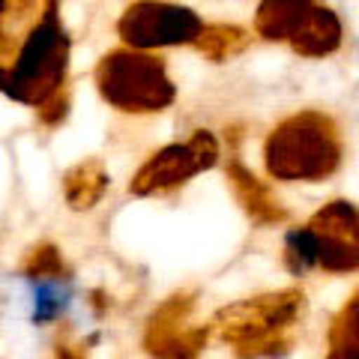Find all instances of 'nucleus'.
Masks as SVG:
<instances>
[{
	"mask_svg": "<svg viewBox=\"0 0 359 359\" xmlns=\"http://www.w3.org/2000/svg\"><path fill=\"white\" fill-rule=\"evenodd\" d=\"M327 359H335V356H327Z\"/></svg>",
	"mask_w": 359,
	"mask_h": 359,
	"instance_id": "nucleus-20",
	"label": "nucleus"
},
{
	"mask_svg": "<svg viewBox=\"0 0 359 359\" xmlns=\"http://www.w3.org/2000/svg\"><path fill=\"white\" fill-rule=\"evenodd\" d=\"M96 87L102 99L126 114H153L174 102L177 87L168 78L162 57L141 48H120L96 66Z\"/></svg>",
	"mask_w": 359,
	"mask_h": 359,
	"instance_id": "nucleus-4",
	"label": "nucleus"
},
{
	"mask_svg": "<svg viewBox=\"0 0 359 359\" xmlns=\"http://www.w3.org/2000/svg\"><path fill=\"white\" fill-rule=\"evenodd\" d=\"M341 45V21L327 6H314L309 21L290 39V48L302 57H327Z\"/></svg>",
	"mask_w": 359,
	"mask_h": 359,
	"instance_id": "nucleus-12",
	"label": "nucleus"
},
{
	"mask_svg": "<svg viewBox=\"0 0 359 359\" xmlns=\"http://www.w3.org/2000/svg\"><path fill=\"white\" fill-rule=\"evenodd\" d=\"M93 341H96V335H90L84 344H75V341H69V335L63 332L57 339V347H54V356H57V359H87L90 344H93Z\"/></svg>",
	"mask_w": 359,
	"mask_h": 359,
	"instance_id": "nucleus-18",
	"label": "nucleus"
},
{
	"mask_svg": "<svg viewBox=\"0 0 359 359\" xmlns=\"http://www.w3.org/2000/svg\"><path fill=\"white\" fill-rule=\"evenodd\" d=\"M216 162H219V141L212 138V132L198 129L183 144H171V147L153 153L138 168V174L132 177L129 192L138 198L171 192V189L198 177L201 171H210Z\"/></svg>",
	"mask_w": 359,
	"mask_h": 359,
	"instance_id": "nucleus-5",
	"label": "nucleus"
},
{
	"mask_svg": "<svg viewBox=\"0 0 359 359\" xmlns=\"http://www.w3.org/2000/svg\"><path fill=\"white\" fill-rule=\"evenodd\" d=\"M245 45H249V33L233 25H212L204 27V33L198 36V48L210 60H228L233 54H240Z\"/></svg>",
	"mask_w": 359,
	"mask_h": 359,
	"instance_id": "nucleus-15",
	"label": "nucleus"
},
{
	"mask_svg": "<svg viewBox=\"0 0 359 359\" xmlns=\"http://www.w3.org/2000/svg\"><path fill=\"white\" fill-rule=\"evenodd\" d=\"M204 33L201 21L192 9L177 4H156V0H141L126 9L120 18V36L132 48H165V45H189L198 42Z\"/></svg>",
	"mask_w": 359,
	"mask_h": 359,
	"instance_id": "nucleus-8",
	"label": "nucleus"
},
{
	"mask_svg": "<svg viewBox=\"0 0 359 359\" xmlns=\"http://www.w3.org/2000/svg\"><path fill=\"white\" fill-rule=\"evenodd\" d=\"M21 273L33 282H45V278H69V266L63 264V255L54 243H39L25 255Z\"/></svg>",
	"mask_w": 359,
	"mask_h": 359,
	"instance_id": "nucleus-16",
	"label": "nucleus"
},
{
	"mask_svg": "<svg viewBox=\"0 0 359 359\" xmlns=\"http://www.w3.org/2000/svg\"><path fill=\"white\" fill-rule=\"evenodd\" d=\"M108 189V171L99 159H84L63 174V198L72 210H93Z\"/></svg>",
	"mask_w": 359,
	"mask_h": 359,
	"instance_id": "nucleus-13",
	"label": "nucleus"
},
{
	"mask_svg": "<svg viewBox=\"0 0 359 359\" xmlns=\"http://www.w3.org/2000/svg\"><path fill=\"white\" fill-rule=\"evenodd\" d=\"M51 0H0V66H9L15 60L18 48L30 36V30L39 25Z\"/></svg>",
	"mask_w": 359,
	"mask_h": 359,
	"instance_id": "nucleus-10",
	"label": "nucleus"
},
{
	"mask_svg": "<svg viewBox=\"0 0 359 359\" xmlns=\"http://www.w3.org/2000/svg\"><path fill=\"white\" fill-rule=\"evenodd\" d=\"M195 294L180 290L171 294L159 309H153L144 327V353L150 359H198L207 347L210 327H192Z\"/></svg>",
	"mask_w": 359,
	"mask_h": 359,
	"instance_id": "nucleus-7",
	"label": "nucleus"
},
{
	"mask_svg": "<svg viewBox=\"0 0 359 359\" xmlns=\"http://www.w3.org/2000/svg\"><path fill=\"white\" fill-rule=\"evenodd\" d=\"M314 0H261L255 30L269 42H290L309 21Z\"/></svg>",
	"mask_w": 359,
	"mask_h": 359,
	"instance_id": "nucleus-11",
	"label": "nucleus"
},
{
	"mask_svg": "<svg viewBox=\"0 0 359 359\" xmlns=\"http://www.w3.org/2000/svg\"><path fill=\"white\" fill-rule=\"evenodd\" d=\"M66 63H69V39L60 25L57 0H51L39 25L18 48L15 60L0 66V93L39 111L45 102L63 93Z\"/></svg>",
	"mask_w": 359,
	"mask_h": 359,
	"instance_id": "nucleus-3",
	"label": "nucleus"
},
{
	"mask_svg": "<svg viewBox=\"0 0 359 359\" xmlns=\"http://www.w3.org/2000/svg\"><path fill=\"white\" fill-rule=\"evenodd\" d=\"M224 177H228V186H231L233 198H237V204L243 207V212L257 224V228L287 222V210L278 204V198L269 192L264 180H257L240 159L228 162V168H224Z\"/></svg>",
	"mask_w": 359,
	"mask_h": 359,
	"instance_id": "nucleus-9",
	"label": "nucleus"
},
{
	"mask_svg": "<svg viewBox=\"0 0 359 359\" xmlns=\"http://www.w3.org/2000/svg\"><path fill=\"white\" fill-rule=\"evenodd\" d=\"M344 144L323 111H299L282 120L264 141L266 174L282 183H323L341 168Z\"/></svg>",
	"mask_w": 359,
	"mask_h": 359,
	"instance_id": "nucleus-2",
	"label": "nucleus"
},
{
	"mask_svg": "<svg viewBox=\"0 0 359 359\" xmlns=\"http://www.w3.org/2000/svg\"><path fill=\"white\" fill-rule=\"evenodd\" d=\"M330 356L335 359H359V290L339 309L327 332Z\"/></svg>",
	"mask_w": 359,
	"mask_h": 359,
	"instance_id": "nucleus-14",
	"label": "nucleus"
},
{
	"mask_svg": "<svg viewBox=\"0 0 359 359\" xmlns=\"http://www.w3.org/2000/svg\"><path fill=\"white\" fill-rule=\"evenodd\" d=\"M54 299H57V294H54L51 287H42V290H39V311H36V320H48V318H54V314L60 311L63 302H54Z\"/></svg>",
	"mask_w": 359,
	"mask_h": 359,
	"instance_id": "nucleus-19",
	"label": "nucleus"
},
{
	"mask_svg": "<svg viewBox=\"0 0 359 359\" xmlns=\"http://www.w3.org/2000/svg\"><path fill=\"white\" fill-rule=\"evenodd\" d=\"M285 266L290 269L294 276H302L309 269H318V257H314V240L309 228H294L287 231L285 237Z\"/></svg>",
	"mask_w": 359,
	"mask_h": 359,
	"instance_id": "nucleus-17",
	"label": "nucleus"
},
{
	"mask_svg": "<svg viewBox=\"0 0 359 359\" xmlns=\"http://www.w3.org/2000/svg\"><path fill=\"white\" fill-rule=\"evenodd\" d=\"M302 314L306 294L299 287H285L231 302L212 314L210 327L237 359H282L294 351Z\"/></svg>",
	"mask_w": 359,
	"mask_h": 359,
	"instance_id": "nucleus-1",
	"label": "nucleus"
},
{
	"mask_svg": "<svg viewBox=\"0 0 359 359\" xmlns=\"http://www.w3.org/2000/svg\"><path fill=\"white\" fill-rule=\"evenodd\" d=\"M306 228L314 240L318 269L330 276L359 273V207L353 201L335 198L323 204Z\"/></svg>",
	"mask_w": 359,
	"mask_h": 359,
	"instance_id": "nucleus-6",
	"label": "nucleus"
}]
</instances>
